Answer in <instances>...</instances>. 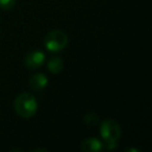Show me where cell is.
<instances>
[{
  "label": "cell",
  "mask_w": 152,
  "mask_h": 152,
  "mask_svg": "<svg viewBox=\"0 0 152 152\" xmlns=\"http://www.w3.org/2000/svg\"><path fill=\"white\" fill-rule=\"evenodd\" d=\"M14 107L21 118L29 119L36 115L38 110V102L34 95L29 93H22L15 99Z\"/></svg>",
  "instance_id": "cell-1"
},
{
  "label": "cell",
  "mask_w": 152,
  "mask_h": 152,
  "mask_svg": "<svg viewBox=\"0 0 152 152\" xmlns=\"http://www.w3.org/2000/svg\"><path fill=\"white\" fill-rule=\"evenodd\" d=\"M100 134L107 147L113 148V146L116 145L117 141L120 139V125L114 120H105L100 127Z\"/></svg>",
  "instance_id": "cell-2"
},
{
  "label": "cell",
  "mask_w": 152,
  "mask_h": 152,
  "mask_svg": "<svg viewBox=\"0 0 152 152\" xmlns=\"http://www.w3.org/2000/svg\"><path fill=\"white\" fill-rule=\"evenodd\" d=\"M68 44V36L61 30H52L44 39L45 48L48 51L56 53L61 51Z\"/></svg>",
  "instance_id": "cell-3"
},
{
  "label": "cell",
  "mask_w": 152,
  "mask_h": 152,
  "mask_svg": "<svg viewBox=\"0 0 152 152\" xmlns=\"http://www.w3.org/2000/svg\"><path fill=\"white\" fill-rule=\"evenodd\" d=\"M45 61V54L40 50L32 51L25 57V66L29 69L40 68Z\"/></svg>",
  "instance_id": "cell-4"
},
{
  "label": "cell",
  "mask_w": 152,
  "mask_h": 152,
  "mask_svg": "<svg viewBox=\"0 0 152 152\" xmlns=\"http://www.w3.org/2000/svg\"><path fill=\"white\" fill-rule=\"evenodd\" d=\"M30 88L34 91H42L48 85V78L46 75L43 73H37L32 75V77L29 80Z\"/></svg>",
  "instance_id": "cell-5"
},
{
  "label": "cell",
  "mask_w": 152,
  "mask_h": 152,
  "mask_svg": "<svg viewBox=\"0 0 152 152\" xmlns=\"http://www.w3.org/2000/svg\"><path fill=\"white\" fill-rule=\"evenodd\" d=\"M103 148L102 143L96 137H90L83 141L80 145V149L86 152H96L100 151Z\"/></svg>",
  "instance_id": "cell-6"
},
{
  "label": "cell",
  "mask_w": 152,
  "mask_h": 152,
  "mask_svg": "<svg viewBox=\"0 0 152 152\" xmlns=\"http://www.w3.org/2000/svg\"><path fill=\"white\" fill-rule=\"evenodd\" d=\"M48 70L53 74H58L64 69V63L59 57H52L47 64Z\"/></svg>",
  "instance_id": "cell-7"
},
{
  "label": "cell",
  "mask_w": 152,
  "mask_h": 152,
  "mask_svg": "<svg viewBox=\"0 0 152 152\" xmlns=\"http://www.w3.org/2000/svg\"><path fill=\"white\" fill-rule=\"evenodd\" d=\"M16 0H0V9L4 11H10L14 7Z\"/></svg>",
  "instance_id": "cell-8"
}]
</instances>
